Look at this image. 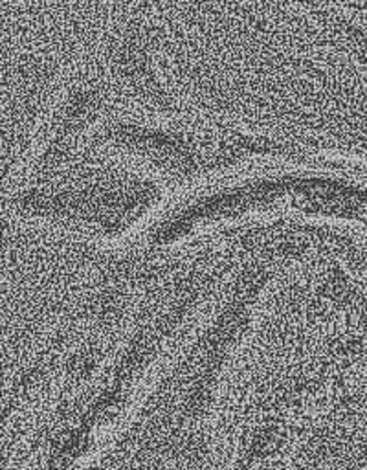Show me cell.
Here are the masks:
<instances>
[{
  "mask_svg": "<svg viewBox=\"0 0 367 470\" xmlns=\"http://www.w3.org/2000/svg\"><path fill=\"white\" fill-rule=\"evenodd\" d=\"M92 366H94V357H92L90 353H81V355L76 359V362L72 364V371H76L78 375L85 377V375L92 370Z\"/></svg>",
  "mask_w": 367,
  "mask_h": 470,
  "instance_id": "cell-2",
  "label": "cell"
},
{
  "mask_svg": "<svg viewBox=\"0 0 367 470\" xmlns=\"http://www.w3.org/2000/svg\"><path fill=\"white\" fill-rule=\"evenodd\" d=\"M285 441V430L279 426H267L263 428L252 444V455L254 457H267L279 450V446Z\"/></svg>",
  "mask_w": 367,
  "mask_h": 470,
  "instance_id": "cell-1",
  "label": "cell"
}]
</instances>
